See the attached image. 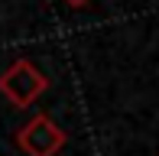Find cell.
Instances as JSON below:
<instances>
[{
	"label": "cell",
	"instance_id": "cell-1",
	"mask_svg": "<svg viewBox=\"0 0 159 156\" xmlns=\"http://www.w3.org/2000/svg\"><path fill=\"white\" fill-rule=\"evenodd\" d=\"M46 88H49V78L42 75L30 59H16L0 75V94H3L13 108H30Z\"/></svg>",
	"mask_w": 159,
	"mask_h": 156
},
{
	"label": "cell",
	"instance_id": "cell-2",
	"mask_svg": "<svg viewBox=\"0 0 159 156\" xmlns=\"http://www.w3.org/2000/svg\"><path fill=\"white\" fill-rule=\"evenodd\" d=\"M16 143L26 156H55L65 146V130L49 114H36L30 124L20 127Z\"/></svg>",
	"mask_w": 159,
	"mask_h": 156
},
{
	"label": "cell",
	"instance_id": "cell-3",
	"mask_svg": "<svg viewBox=\"0 0 159 156\" xmlns=\"http://www.w3.org/2000/svg\"><path fill=\"white\" fill-rule=\"evenodd\" d=\"M68 3H84V0H68Z\"/></svg>",
	"mask_w": 159,
	"mask_h": 156
}]
</instances>
